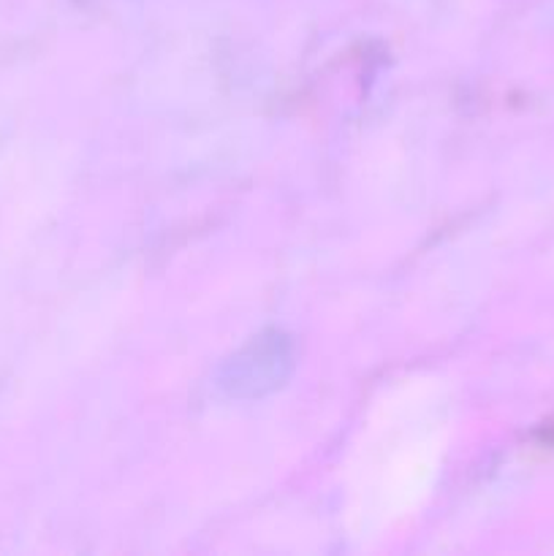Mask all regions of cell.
Instances as JSON below:
<instances>
[]
</instances>
